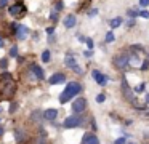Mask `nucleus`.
Here are the masks:
<instances>
[{
	"label": "nucleus",
	"instance_id": "nucleus-18",
	"mask_svg": "<svg viewBox=\"0 0 149 144\" xmlns=\"http://www.w3.org/2000/svg\"><path fill=\"white\" fill-rule=\"evenodd\" d=\"M106 42H107V43H109V42H114V34L111 31L106 34Z\"/></svg>",
	"mask_w": 149,
	"mask_h": 144
},
{
	"label": "nucleus",
	"instance_id": "nucleus-34",
	"mask_svg": "<svg viewBox=\"0 0 149 144\" xmlns=\"http://www.w3.org/2000/svg\"><path fill=\"white\" fill-rule=\"evenodd\" d=\"M53 31H55L53 27H48V29H47V34H50V35H52V34H53Z\"/></svg>",
	"mask_w": 149,
	"mask_h": 144
},
{
	"label": "nucleus",
	"instance_id": "nucleus-15",
	"mask_svg": "<svg viewBox=\"0 0 149 144\" xmlns=\"http://www.w3.org/2000/svg\"><path fill=\"white\" fill-rule=\"evenodd\" d=\"M75 21H77V19H75V16L74 15H69L68 18L64 19V26L68 29H71V27H74V26H75Z\"/></svg>",
	"mask_w": 149,
	"mask_h": 144
},
{
	"label": "nucleus",
	"instance_id": "nucleus-3",
	"mask_svg": "<svg viewBox=\"0 0 149 144\" xmlns=\"http://www.w3.org/2000/svg\"><path fill=\"white\" fill-rule=\"evenodd\" d=\"M120 88H122V95H123V98H125L127 101H130V102L133 104V102L136 101V98H135V91H133V90L128 86V83H127V80H125V79L122 80V83H120Z\"/></svg>",
	"mask_w": 149,
	"mask_h": 144
},
{
	"label": "nucleus",
	"instance_id": "nucleus-33",
	"mask_svg": "<svg viewBox=\"0 0 149 144\" xmlns=\"http://www.w3.org/2000/svg\"><path fill=\"white\" fill-rule=\"evenodd\" d=\"M36 144H45V139H43V138H40V139H37Z\"/></svg>",
	"mask_w": 149,
	"mask_h": 144
},
{
	"label": "nucleus",
	"instance_id": "nucleus-7",
	"mask_svg": "<svg viewBox=\"0 0 149 144\" xmlns=\"http://www.w3.org/2000/svg\"><path fill=\"white\" fill-rule=\"evenodd\" d=\"M64 64L68 67H71L72 70H74L75 74H82L84 72V70L80 69V67H79V64L75 63V58L72 56V54H66V58H64Z\"/></svg>",
	"mask_w": 149,
	"mask_h": 144
},
{
	"label": "nucleus",
	"instance_id": "nucleus-31",
	"mask_svg": "<svg viewBox=\"0 0 149 144\" xmlns=\"http://www.w3.org/2000/svg\"><path fill=\"white\" fill-rule=\"evenodd\" d=\"M96 13H98V10H95V8H93V10H91V11H90V13H88V15H90V16H95V15H96Z\"/></svg>",
	"mask_w": 149,
	"mask_h": 144
},
{
	"label": "nucleus",
	"instance_id": "nucleus-11",
	"mask_svg": "<svg viewBox=\"0 0 149 144\" xmlns=\"http://www.w3.org/2000/svg\"><path fill=\"white\" fill-rule=\"evenodd\" d=\"M27 34H29V29H27L26 26H18V31H15V35H16L19 40H24V38L27 37Z\"/></svg>",
	"mask_w": 149,
	"mask_h": 144
},
{
	"label": "nucleus",
	"instance_id": "nucleus-10",
	"mask_svg": "<svg viewBox=\"0 0 149 144\" xmlns=\"http://www.w3.org/2000/svg\"><path fill=\"white\" fill-rule=\"evenodd\" d=\"M52 85H59V83H64L66 82V75L64 74H53L48 80Z\"/></svg>",
	"mask_w": 149,
	"mask_h": 144
},
{
	"label": "nucleus",
	"instance_id": "nucleus-1",
	"mask_svg": "<svg viewBox=\"0 0 149 144\" xmlns=\"http://www.w3.org/2000/svg\"><path fill=\"white\" fill-rule=\"evenodd\" d=\"M80 90H82V86H80V83H77V82H69L68 83V86L64 88V91L61 93V96H59V102H68L71 98H74L75 95H79L80 93Z\"/></svg>",
	"mask_w": 149,
	"mask_h": 144
},
{
	"label": "nucleus",
	"instance_id": "nucleus-13",
	"mask_svg": "<svg viewBox=\"0 0 149 144\" xmlns=\"http://www.w3.org/2000/svg\"><path fill=\"white\" fill-rule=\"evenodd\" d=\"M58 117V111H56V109H47L45 112H43V118H45V120H55V118Z\"/></svg>",
	"mask_w": 149,
	"mask_h": 144
},
{
	"label": "nucleus",
	"instance_id": "nucleus-8",
	"mask_svg": "<svg viewBox=\"0 0 149 144\" xmlns=\"http://www.w3.org/2000/svg\"><path fill=\"white\" fill-rule=\"evenodd\" d=\"M128 59L130 56H127V54H117V56H114V64L119 69H125L127 64H128Z\"/></svg>",
	"mask_w": 149,
	"mask_h": 144
},
{
	"label": "nucleus",
	"instance_id": "nucleus-38",
	"mask_svg": "<svg viewBox=\"0 0 149 144\" xmlns=\"http://www.w3.org/2000/svg\"><path fill=\"white\" fill-rule=\"evenodd\" d=\"M144 99H146V102H149V95H146V98H144Z\"/></svg>",
	"mask_w": 149,
	"mask_h": 144
},
{
	"label": "nucleus",
	"instance_id": "nucleus-23",
	"mask_svg": "<svg viewBox=\"0 0 149 144\" xmlns=\"http://www.w3.org/2000/svg\"><path fill=\"white\" fill-rule=\"evenodd\" d=\"M85 42H87V47H88V48H90V50H91V48H93V40H91V38H87V40H85Z\"/></svg>",
	"mask_w": 149,
	"mask_h": 144
},
{
	"label": "nucleus",
	"instance_id": "nucleus-19",
	"mask_svg": "<svg viewBox=\"0 0 149 144\" xmlns=\"http://www.w3.org/2000/svg\"><path fill=\"white\" fill-rule=\"evenodd\" d=\"M104 99H106V96H104V93H100V95L96 96V101H98V102H103Z\"/></svg>",
	"mask_w": 149,
	"mask_h": 144
},
{
	"label": "nucleus",
	"instance_id": "nucleus-29",
	"mask_svg": "<svg viewBox=\"0 0 149 144\" xmlns=\"http://www.w3.org/2000/svg\"><path fill=\"white\" fill-rule=\"evenodd\" d=\"M128 15H130V16H133V18H135V16L138 15V13H136V11H133V10H128Z\"/></svg>",
	"mask_w": 149,
	"mask_h": 144
},
{
	"label": "nucleus",
	"instance_id": "nucleus-35",
	"mask_svg": "<svg viewBox=\"0 0 149 144\" xmlns=\"http://www.w3.org/2000/svg\"><path fill=\"white\" fill-rule=\"evenodd\" d=\"M63 8V3L59 2V3H56V10H61Z\"/></svg>",
	"mask_w": 149,
	"mask_h": 144
},
{
	"label": "nucleus",
	"instance_id": "nucleus-14",
	"mask_svg": "<svg viewBox=\"0 0 149 144\" xmlns=\"http://www.w3.org/2000/svg\"><path fill=\"white\" fill-rule=\"evenodd\" d=\"M31 70L34 72V75H36V79L42 80L43 79V70L40 66H37V64H34V66H31Z\"/></svg>",
	"mask_w": 149,
	"mask_h": 144
},
{
	"label": "nucleus",
	"instance_id": "nucleus-16",
	"mask_svg": "<svg viewBox=\"0 0 149 144\" xmlns=\"http://www.w3.org/2000/svg\"><path fill=\"white\" fill-rule=\"evenodd\" d=\"M120 24H122V18H114V19H111V27H112V29L119 27Z\"/></svg>",
	"mask_w": 149,
	"mask_h": 144
},
{
	"label": "nucleus",
	"instance_id": "nucleus-32",
	"mask_svg": "<svg viewBox=\"0 0 149 144\" xmlns=\"http://www.w3.org/2000/svg\"><path fill=\"white\" fill-rule=\"evenodd\" d=\"M50 18H52L53 21H56V19H58V18H56V11H53V13H52V16H50Z\"/></svg>",
	"mask_w": 149,
	"mask_h": 144
},
{
	"label": "nucleus",
	"instance_id": "nucleus-27",
	"mask_svg": "<svg viewBox=\"0 0 149 144\" xmlns=\"http://www.w3.org/2000/svg\"><path fill=\"white\" fill-rule=\"evenodd\" d=\"M7 5H8V0H0V8H3Z\"/></svg>",
	"mask_w": 149,
	"mask_h": 144
},
{
	"label": "nucleus",
	"instance_id": "nucleus-12",
	"mask_svg": "<svg viewBox=\"0 0 149 144\" xmlns=\"http://www.w3.org/2000/svg\"><path fill=\"white\" fill-rule=\"evenodd\" d=\"M82 144H100V139L93 133H87L82 139Z\"/></svg>",
	"mask_w": 149,
	"mask_h": 144
},
{
	"label": "nucleus",
	"instance_id": "nucleus-9",
	"mask_svg": "<svg viewBox=\"0 0 149 144\" xmlns=\"http://www.w3.org/2000/svg\"><path fill=\"white\" fill-rule=\"evenodd\" d=\"M91 75H93V79H95V80H96L98 85H101V86H104L107 82H109V77H107V75H103V74H101L100 70H96V69H95L93 72H91Z\"/></svg>",
	"mask_w": 149,
	"mask_h": 144
},
{
	"label": "nucleus",
	"instance_id": "nucleus-36",
	"mask_svg": "<svg viewBox=\"0 0 149 144\" xmlns=\"http://www.w3.org/2000/svg\"><path fill=\"white\" fill-rule=\"evenodd\" d=\"M84 54H85V56H87V58H90V56H91V51H85Z\"/></svg>",
	"mask_w": 149,
	"mask_h": 144
},
{
	"label": "nucleus",
	"instance_id": "nucleus-22",
	"mask_svg": "<svg viewBox=\"0 0 149 144\" xmlns=\"http://www.w3.org/2000/svg\"><path fill=\"white\" fill-rule=\"evenodd\" d=\"M16 54H18V48L16 47H13V48H11V50H10V56H16Z\"/></svg>",
	"mask_w": 149,
	"mask_h": 144
},
{
	"label": "nucleus",
	"instance_id": "nucleus-26",
	"mask_svg": "<svg viewBox=\"0 0 149 144\" xmlns=\"http://www.w3.org/2000/svg\"><path fill=\"white\" fill-rule=\"evenodd\" d=\"M139 5H141V6H148L149 5V0H139Z\"/></svg>",
	"mask_w": 149,
	"mask_h": 144
},
{
	"label": "nucleus",
	"instance_id": "nucleus-2",
	"mask_svg": "<svg viewBox=\"0 0 149 144\" xmlns=\"http://www.w3.org/2000/svg\"><path fill=\"white\" fill-rule=\"evenodd\" d=\"M0 82H2V86H0V88H2V95H3L5 98H8V96L13 95L15 90H16V83H15L13 79L7 80V82H5V80H0Z\"/></svg>",
	"mask_w": 149,
	"mask_h": 144
},
{
	"label": "nucleus",
	"instance_id": "nucleus-30",
	"mask_svg": "<svg viewBox=\"0 0 149 144\" xmlns=\"http://www.w3.org/2000/svg\"><path fill=\"white\" fill-rule=\"evenodd\" d=\"M15 111H16V104H11V107H10V112H11V114H13Z\"/></svg>",
	"mask_w": 149,
	"mask_h": 144
},
{
	"label": "nucleus",
	"instance_id": "nucleus-21",
	"mask_svg": "<svg viewBox=\"0 0 149 144\" xmlns=\"http://www.w3.org/2000/svg\"><path fill=\"white\" fill-rule=\"evenodd\" d=\"M21 139H23V131L18 130L16 131V141H19V143H21Z\"/></svg>",
	"mask_w": 149,
	"mask_h": 144
},
{
	"label": "nucleus",
	"instance_id": "nucleus-39",
	"mask_svg": "<svg viewBox=\"0 0 149 144\" xmlns=\"http://www.w3.org/2000/svg\"><path fill=\"white\" fill-rule=\"evenodd\" d=\"M146 114H148V115H149V109H148V111H146Z\"/></svg>",
	"mask_w": 149,
	"mask_h": 144
},
{
	"label": "nucleus",
	"instance_id": "nucleus-4",
	"mask_svg": "<svg viewBox=\"0 0 149 144\" xmlns=\"http://www.w3.org/2000/svg\"><path fill=\"white\" fill-rule=\"evenodd\" d=\"M8 11H10V15L13 16V18H21V16L26 13V6H24L23 2H16L8 8Z\"/></svg>",
	"mask_w": 149,
	"mask_h": 144
},
{
	"label": "nucleus",
	"instance_id": "nucleus-28",
	"mask_svg": "<svg viewBox=\"0 0 149 144\" xmlns=\"http://www.w3.org/2000/svg\"><path fill=\"white\" fill-rule=\"evenodd\" d=\"M7 59H2V61H0V66H2V67H3V69H7Z\"/></svg>",
	"mask_w": 149,
	"mask_h": 144
},
{
	"label": "nucleus",
	"instance_id": "nucleus-17",
	"mask_svg": "<svg viewBox=\"0 0 149 144\" xmlns=\"http://www.w3.org/2000/svg\"><path fill=\"white\" fill-rule=\"evenodd\" d=\"M42 61H43V63H48V61H50V51L48 50H45L42 53Z\"/></svg>",
	"mask_w": 149,
	"mask_h": 144
},
{
	"label": "nucleus",
	"instance_id": "nucleus-37",
	"mask_svg": "<svg viewBox=\"0 0 149 144\" xmlns=\"http://www.w3.org/2000/svg\"><path fill=\"white\" fill-rule=\"evenodd\" d=\"M2 47H3V38L0 37V48H2Z\"/></svg>",
	"mask_w": 149,
	"mask_h": 144
},
{
	"label": "nucleus",
	"instance_id": "nucleus-25",
	"mask_svg": "<svg viewBox=\"0 0 149 144\" xmlns=\"http://www.w3.org/2000/svg\"><path fill=\"white\" fill-rule=\"evenodd\" d=\"M114 144H125V138H119V139H116Z\"/></svg>",
	"mask_w": 149,
	"mask_h": 144
},
{
	"label": "nucleus",
	"instance_id": "nucleus-24",
	"mask_svg": "<svg viewBox=\"0 0 149 144\" xmlns=\"http://www.w3.org/2000/svg\"><path fill=\"white\" fill-rule=\"evenodd\" d=\"M139 15L143 16V18H146V19H149V11H144V10H143V11H139Z\"/></svg>",
	"mask_w": 149,
	"mask_h": 144
},
{
	"label": "nucleus",
	"instance_id": "nucleus-20",
	"mask_svg": "<svg viewBox=\"0 0 149 144\" xmlns=\"http://www.w3.org/2000/svg\"><path fill=\"white\" fill-rule=\"evenodd\" d=\"M148 67H149V61H148V59L143 61V64H141V70H148Z\"/></svg>",
	"mask_w": 149,
	"mask_h": 144
},
{
	"label": "nucleus",
	"instance_id": "nucleus-6",
	"mask_svg": "<svg viewBox=\"0 0 149 144\" xmlns=\"http://www.w3.org/2000/svg\"><path fill=\"white\" fill-rule=\"evenodd\" d=\"M87 109V99L85 98H77L74 102H72V111H74V114H82V112Z\"/></svg>",
	"mask_w": 149,
	"mask_h": 144
},
{
	"label": "nucleus",
	"instance_id": "nucleus-5",
	"mask_svg": "<svg viewBox=\"0 0 149 144\" xmlns=\"http://www.w3.org/2000/svg\"><path fill=\"white\" fill-rule=\"evenodd\" d=\"M82 120H84V118L79 117V115H71V117H68V118L64 120L63 127H64V128H75V127H80V125H82Z\"/></svg>",
	"mask_w": 149,
	"mask_h": 144
}]
</instances>
